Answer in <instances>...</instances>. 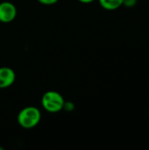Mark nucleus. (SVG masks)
Instances as JSON below:
<instances>
[{
  "instance_id": "obj_1",
  "label": "nucleus",
  "mask_w": 149,
  "mask_h": 150,
  "mask_svg": "<svg viewBox=\"0 0 149 150\" xmlns=\"http://www.w3.org/2000/svg\"><path fill=\"white\" fill-rule=\"evenodd\" d=\"M41 120V112L35 106H26L18 114V125L24 129H32L39 125Z\"/></svg>"
},
{
  "instance_id": "obj_2",
  "label": "nucleus",
  "mask_w": 149,
  "mask_h": 150,
  "mask_svg": "<svg viewBox=\"0 0 149 150\" xmlns=\"http://www.w3.org/2000/svg\"><path fill=\"white\" fill-rule=\"evenodd\" d=\"M65 99L61 94L55 91L45 92L41 98V105L45 111L50 113H56L63 110Z\"/></svg>"
},
{
  "instance_id": "obj_3",
  "label": "nucleus",
  "mask_w": 149,
  "mask_h": 150,
  "mask_svg": "<svg viewBox=\"0 0 149 150\" xmlns=\"http://www.w3.org/2000/svg\"><path fill=\"white\" fill-rule=\"evenodd\" d=\"M17 7L14 4L9 1H4L0 3V22L11 23L17 17Z\"/></svg>"
},
{
  "instance_id": "obj_4",
  "label": "nucleus",
  "mask_w": 149,
  "mask_h": 150,
  "mask_svg": "<svg viewBox=\"0 0 149 150\" xmlns=\"http://www.w3.org/2000/svg\"><path fill=\"white\" fill-rule=\"evenodd\" d=\"M16 80L15 71L10 67H0V89L11 87Z\"/></svg>"
},
{
  "instance_id": "obj_5",
  "label": "nucleus",
  "mask_w": 149,
  "mask_h": 150,
  "mask_svg": "<svg viewBox=\"0 0 149 150\" xmlns=\"http://www.w3.org/2000/svg\"><path fill=\"white\" fill-rule=\"evenodd\" d=\"M98 3L106 11H115L123 5V0H98Z\"/></svg>"
},
{
  "instance_id": "obj_6",
  "label": "nucleus",
  "mask_w": 149,
  "mask_h": 150,
  "mask_svg": "<svg viewBox=\"0 0 149 150\" xmlns=\"http://www.w3.org/2000/svg\"><path fill=\"white\" fill-rule=\"evenodd\" d=\"M75 109V105L71 101H65L64 105H63V110L67 112H72Z\"/></svg>"
},
{
  "instance_id": "obj_7",
  "label": "nucleus",
  "mask_w": 149,
  "mask_h": 150,
  "mask_svg": "<svg viewBox=\"0 0 149 150\" xmlns=\"http://www.w3.org/2000/svg\"><path fill=\"white\" fill-rule=\"evenodd\" d=\"M137 4V0H123V5L128 8H132L135 6Z\"/></svg>"
},
{
  "instance_id": "obj_8",
  "label": "nucleus",
  "mask_w": 149,
  "mask_h": 150,
  "mask_svg": "<svg viewBox=\"0 0 149 150\" xmlns=\"http://www.w3.org/2000/svg\"><path fill=\"white\" fill-rule=\"evenodd\" d=\"M37 1L43 5H53L58 3L59 0H37Z\"/></svg>"
},
{
  "instance_id": "obj_9",
  "label": "nucleus",
  "mask_w": 149,
  "mask_h": 150,
  "mask_svg": "<svg viewBox=\"0 0 149 150\" xmlns=\"http://www.w3.org/2000/svg\"><path fill=\"white\" fill-rule=\"evenodd\" d=\"M78 1L82 4H90V3L94 2L95 0H78Z\"/></svg>"
},
{
  "instance_id": "obj_10",
  "label": "nucleus",
  "mask_w": 149,
  "mask_h": 150,
  "mask_svg": "<svg viewBox=\"0 0 149 150\" xmlns=\"http://www.w3.org/2000/svg\"><path fill=\"white\" fill-rule=\"evenodd\" d=\"M148 117H149V110H148Z\"/></svg>"
}]
</instances>
